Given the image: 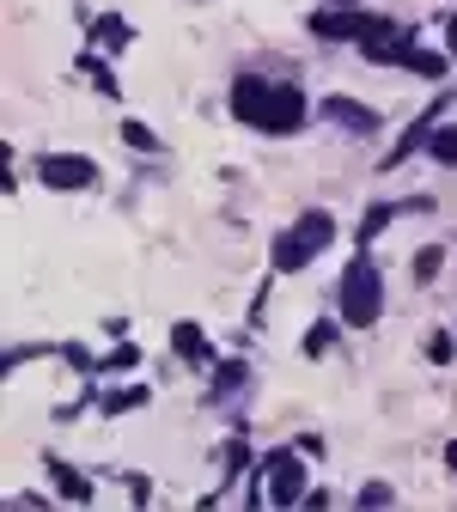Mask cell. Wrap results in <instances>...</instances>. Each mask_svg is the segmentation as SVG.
Segmentation results:
<instances>
[{
	"label": "cell",
	"instance_id": "cell-1",
	"mask_svg": "<svg viewBox=\"0 0 457 512\" xmlns=\"http://www.w3.org/2000/svg\"><path fill=\"white\" fill-rule=\"evenodd\" d=\"M336 305H342V324H354V330H372L378 324V311H384V275H378V263H372L366 250L342 269Z\"/></svg>",
	"mask_w": 457,
	"mask_h": 512
},
{
	"label": "cell",
	"instance_id": "cell-2",
	"mask_svg": "<svg viewBox=\"0 0 457 512\" xmlns=\"http://www.w3.org/2000/svg\"><path fill=\"white\" fill-rule=\"evenodd\" d=\"M330 238H336V220L323 214V208H311V214H299L281 238H275V275H299L317 250H330Z\"/></svg>",
	"mask_w": 457,
	"mask_h": 512
},
{
	"label": "cell",
	"instance_id": "cell-3",
	"mask_svg": "<svg viewBox=\"0 0 457 512\" xmlns=\"http://www.w3.org/2000/svg\"><path fill=\"white\" fill-rule=\"evenodd\" d=\"M37 183L43 189H61V196H74V189H92L98 183V165L86 153H43L37 159Z\"/></svg>",
	"mask_w": 457,
	"mask_h": 512
},
{
	"label": "cell",
	"instance_id": "cell-4",
	"mask_svg": "<svg viewBox=\"0 0 457 512\" xmlns=\"http://www.w3.org/2000/svg\"><path fill=\"white\" fill-rule=\"evenodd\" d=\"M263 494H269L275 506H299V500L311 494L299 452H269V458H263Z\"/></svg>",
	"mask_w": 457,
	"mask_h": 512
},
{
	"label": "cell",
	"instance_id": "cell-5",
	"mask_svg": "<svg viewBox=\"0 0 457 512\" xmlns=\"http://www.w3.org/2000/svg\"><path fill=\"white\" fill-rule=\"evenodd\" d=\"M311 31L317 37H330V43H366V37H384V31H397L390 19H372V13H311Z\"/></svg>",
	"mask_w": 457,
	"mask_h": 512
},
{
	"label": "cell",
	"instance_id": "cell-6",
	"mask_svg": "<svg viewBox=\"0 0 457 512\" xmlns=\"http://www.w3.org/2000/svg\"><path fill=\"white\" fill-rule=\"evenodd\" d=\"M305 122V92L299 86H269V104H263V135H293V128Z\"/></svg>",
	"mask_w": 457,
	"mask_h": 512
},
{
	"label": "cell",
	"instance_id": "cell-7",
	"mask_svg": "<svg viewBox=\"0 0 457 512\" xmlns=\"http://www.w3.org/2000/svg\"><path fill=\"white\" fill-rule=\"evenodd\" d=\"M323 116H330V122H342L348 128V135H378V110H366L360 98H323Z\"/></svg>",
	"mask_w": 457,
	"mask_h": 512
},
{
	"label": "cell",
	"instance_id": "cell-8",
	"mask_svg": "<svg viewBox=\"0 0 457 512\" xmlns=\"http://www.w3.org/2000/svg\"><path fill=\"white\" fill-rule=\"evenodd\" d=\"M263 104H269V80H256V74H238L232 80V116L238 122H263Z\"/></svg>",
	"mask_w": 457,
	"mask_h": 512
},
{
	"label": "cell",
	"instance_id": "cell-9",
	"mask_svg": "<svg viewBox=\"0 0 457 512\" xmlns=\"http://www.w3.org/2000/svg\"><path fill=\"white\" fill-rule=\"evenodd\" d=\"M433 116H439V104H433L427 116H415V122L403 128V141H397V147H390V153H384V171H390V165H403L409 153H421V147L433 141Z\"/></svg>",
	"mask_w": 457,
	"mask_h": 512
},
{
	"label": "cell",
	"instance_id": "cell-10",
	"mask_svg": "<svg viewBox=\"0 0 457 512\" xmlns=\"http://www.w3.org/2000/svg\"><path fill=\"white\" fill-rule=\"evenodd\" d=\"M49 476H55V488H61V500H74V506H86L92 500V482L74 470V464H61V458H49Z\"/></svg>",
	"mask_w": 457,
	"mask_h": 512
},
{
	"label": "cell",
	"instance_id": "cell-11",
	"mask_svg": "<svg viewBox=\"0 0 457 512\" xmlns=\"http://www.w3.org/2000/svg\"><path fill=\"white\" fill-rule=\"evenodd\" d=\"M171 348H177L183 360L202 366V360H208V336H202V324H177V330H171Z\"/></svg>",
	"mask_w": 457,
	"mask_h": 512
},
{
	"label": "cell",
	"instance_id": "cell-12",
	"mask_svg": "<svg viewBox=\"0 0 457 512\" xmlns=\"http://www.w3.org/2000/svg\"><path fill=\"white\" fill-rule=\"evenodd\" d=\"M403 68L409 74H421V80H445V55H433V49H403Z\"/></svg>",
	"mask_w": 457,
	"mask_h": 512
},
{
	"label": "cell",
	"instance_id": "cell-13",
	"mask_svg": "<svg viewBox=\"0 0 457 512\" xmlns=\"http://www.w3.org/2000/svg\"><path fill=\"white\" fill-rule=\"evenodd\" d=\"M92 37H98V43H104V49H122V43H128V37H135V31H128V25H122V19H116V13H104V19H98V25H92Z\"/></svg>",
	"mask_w": 457,
	"mask_h": 512
},
{
	"label": "cell",
	"instance_id": "cell-14",
	"mask_svg": "<svg viewBox=\"0 0 457 512\" xmlns=\"http://www.w3.org/2000/svg\"><path fill=\"white\" fill-rule=\"evenodd\" d=\"M330 348H336V324L323 317V324H311V330H305V354L317 360V354H330Z\"/></svg>",
	"mask_w": 457,
	"mask_h": 512
},
{
	"label": "cell",
	"instance_id": "cell-15",
	"mask_svg": "<svg viewBox=\"0 0 457 512\" xmlns=\"http://www.w3.org/2000/svg\"><path fill=\"white\" fill-rule=\"evenodd\" d=\"M390 214H397L390 202H372V208H366V220H360V244H372V238H378V232L390 226Z\"/></svg>",
	"mask_w": 457,
	"mask_h": 512
},
{
	"label": "cell",
	"instance_id": "cell-16",
	"mask_svg": "<svg viewBox=\"0 0 457 512\" xmlns=\"http://www.w3.org/2000/svg\"><path fill=\"white\" fill-rule=\"evenodd\" d=\"M427 153H433L439 165H457V128H433V141H427Z\"/></svg>",
	"mask_w": 457,
	"mask_h": 512
},
{
	"label": "cell",
	"instance_id": "cell-17",
	"mask_svg": "<svg viewBox=\"0 0 457 512\" xmlns=\"http://www.w3.org/2000/svg\"><path fill=\"white\" fill-rule=\"evenodd\" d=\"M122 141L135 147V153H159V135H153L147 122H122Z\"/></svg>",
	"mask_w": 457,
	"mask_h": 512
},
{
	"label": "cell",
	"instance_id": "cell-18",
	"mask_svg": "<svg viewBox=\"0 0 457 512\" xmlns=\"http://www.w3.org/2000/svg\"><path fill=\"white\" fill-rule=\"evenodd\" d=\"M80 74H92V86H98L104 98H116V80H110V68H104L98 55H80Z\"/></svg>",
	"mask_w": 457,
	"mask_h": 512
},
{
	"label": "cell",
	"instance_id": "cell-19",
	"mask_svg": "<svg viewBox=\"0 0 457 512\" xmlns=\"http://www.w3.org/2000/svg\"><path fill=\"white\" fill-rule=\"evenodd\" d=\"M439 269H445V250H439V244H427V250L415 256V281H433Z\"/></svg>",
	"mask_w": 457,
	"mask_h": 512
},
{
	"label": "cell",
	"instance_id": "cell-20",
	"mask_svg": "<svg viewBox=\"0 0 457 512\" xmlns=\"http://www.w3.org/2000/svg\"><path fill=\"white\" fill-rule=\"evenodd\" d=\"M147 403V391L135 384V391H116V397H104V415H128V409H141Z\"/></svg>",
	"mask_w": 457,
	"mask_h": 512
},
{
	"label": "cell",
	"instance_id": "cell-21",
	"mask_svg": "<svg viewBox=\"0 0 457 512\" xmlns=\"http://www.w3.org/2000/svg\"><path fill=\"white\" fill-rule=\"evenodd\" d=\"M104 366H110V372H128V366H141V348H128V342H122V348H116Z\"/></svg>",
	"mask_w": 457,
	"mask_h": 512
},
{
	"label": "cell",
	"instance_id": "cell-22",
	"mask_svg": "<svg viewBox=\"0 0 457 512\" xmlns=\"http://www.w3.org/2000/svg\"><path fill=\"white\" fill-rule=\"evenodd\" d=\"M451 354H457V342H451V336H433V342H427V360H433V366H445Z\"/></svg>",
	"mask_w": 457,
	"mask_h": 512
},
{
	"label": "cell",
	"instance_id": "cell-23",
	"mask_svg": "<svg viewBox=\"0 0 457 512\" xmlns=\"http://www.w3.org/2000/svg\"><path fill=\"white\" fill-rule=\"evenodd\" d=\"M360 506H390V482H366L360 488Z\"/></svg>",
	"mask_w": 457,
	"mask_h": 512
},
{
	"label": "cell",
	"instance_id": "cell-24",
	"mask_svg": "<svg viewBox=\"0 0 457 512\" xmlns=\"http://www.w3.org/2000/svg\"><path fill=\"white\" fill-rule=\"evenodd\" d=\"M226 470L238 476V470H250V445L244 439H232V452H226Z\"/></svg>",
	"mask_w": 457,
	"mask_h": 512
},
{
	"label": "cell",
	"instance_id": "cell-25",
	"mask_svg": "<svg viewBox=\"0 0 457 512\" xmlns=\"http://www.w3.org/2000/svg\"><path fill=\"white\" fill-rule=\"evenodd\" d=\"M445 464H451V470H457V439H451V445H445Z\"/></svg>",
	"mask_w": 457,
	"mask_h": 512
},
{
	"label": "cell",
	"instance_id": "cell-26",
	"mask_svg": "<svg viewBox=\"0 0 457 512\" xmlns=\"http://www.w3.org/2000/svg\"><path fill=\"white\" fill-rule=\"evenodd\" d=\"M451 61H457V13H451Z\"/></svg>",
	"mask_w": 457,
	"mask_h": 512
}]
</instances>
